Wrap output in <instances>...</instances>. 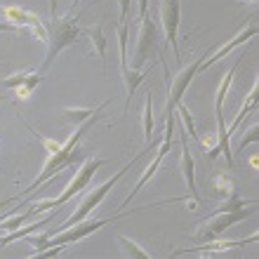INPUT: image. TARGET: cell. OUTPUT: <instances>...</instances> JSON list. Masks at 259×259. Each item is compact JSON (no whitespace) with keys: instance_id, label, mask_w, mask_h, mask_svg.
<instances>
[{"instance_id":"cell-16","label":"cell","mask_w":259,"mask_h":259,"mask_svg":"<svg viewBox=\"0 0 259 259\" xmlns=\"http://www.w3.org/2000/svg\"><path fill=\"white\" fill-rule=\"evenodd\" d=\"M80 35H88L90 42H92V50H95V55L99 57V62H102L104 71H106V35H104V28L102 24H95V26H85L80 28Z\"/></svg>"},{"instance_id":"cell-14","label":"cell","mask_w":259,"mask_h":259,"mask_svg":"<svg viewBox=\"0 0 259 259\" xmlns=\"http://www.w3.org/2000/svg\"><path fill=\"white\" fill-rule=\"evenodd\" d=\"M254 35H257V19L252 17V19H250V24H247V26L243 28V31H240V33L236 35V38H231V40L226 42V45H222V48H219L217 52H214V55L210 57V59H205L203 66H200V71H207L210 66H214V64H217L219 59H224V57L229 55V52H231L233 48H238V45H243V42L250 40V38H254Z\"/></svg>"},{"instance_id":"cell-19","label":"cell","mask_w":259,"mask_h":259,"mask_svg":"<svg viewBox=\"0 0 259 259\" xmlns=\"http://www.w3.org/2000/svg\"><path fill=\"white\" fill-rule=\"evenodd\" d=\"M57 214V210H52L50 214H45V217L38 222V224H31V226H26V229H14V231H10L5 236V238H0V247L3 245H7V243H12V240H19V238H26V236H31L33 231H38L40 226H45V224H50L52 222V217Z\"/></svg>"},{"instance_id":"cell-25","label":"cell","mask_w":259,"mask_h":259,"mask_svg":"<svg viewBox=\"0 0 259 259\" xmlns=\"http://www.w3.org/2000/svg\"><path fill=\"white\" fill-rule=\"evenodd\" d=\"M175 111H177L179 118H182V123H184V130L193 137V139H196L198 144H200V137H198L196 127H193V118H191V111H189V106H186L184 102H179V104H177V109H175Z\"/></svg>"},{"instance_id":"cell-22","label":"cell","mask_w":259,"mask_h":259,"mask_svg":"<svg viewBox=\"0 0 259 259\" xmlns=\"http://www.w3.org/2000/svg\"><path fill=\"white\" fill-rule=\"evenodd\" d=\"M142 125H144V142L151 144V137H153V99H151V92L146 95V102H144Z\"/></svg>"},{"instance_id":"cell-2","label":"cell","mask_w":259,"mask_h":259,"mask_svg":"<svg viewBox=\"0 0 259 259\" xmlns=\"http://www.w3.org/2000/svg\"><path fill=\"white\" fill-rule=\"evenodd\" d=\"M80 14L75 12V7H71L64 17H52V26L48 28V55H45V62H42L40 73H45L55 59L62 55L66 48L75 45L78 38H80Z\"/></svg>"},{"instance_id":"cell-6","label":"cell","mask_w":259,"mask_h":259,"mask_svg":"<svg viewBox=\"0 0 259 259\" xmlns=\"http://www.w3.org/2000/svg\"><path fill=\"white\" fill-rule=\"evenodd\" d=\"M252 212H254V207H243V210H233V212H212V214H207V219L200 222V224H205V226H200L196 231V240H205V243H207V240L219 238V236H224L233 224L247 219Z\"/></svg>"},{"instance_id":"cell-32","label":"cell","mask_w":259,"mask_h":259,"mask_svg":"<svg viewBox=\"0 0 259 259\" xmlns=\"http://www.w3.org/2000/svg\"><path fill=\"white\" fill-rule=\"evenodd\" d=\"M0 102H7V97H5V95H0Z\"/></svg>"},{"instance_id":"cell-21","label":"cell","mask_w":259,"mask_h":259,"mask_svg":"<svg viewBox=\"0 0 259 259\" xmlns=\"http://www.w3.org/2000/svg\"><path fill=\"white\" fill-rule=\"evenodd\" d=\"M247 205H257V203H254V200H243V198L238 196V191L233 189L229 196H224V203L219 205V207H214L212 212H233V210H243ZM212 212H207V214H212Z\"/></svg>"},{"instance_id":"cell-13","label":"cell","mask_w":259,"mask_h":259,"mask_svg":"<svg viewBox=\"0 0 259 259\" xmlns=\"http://www.w3.org/2000/svg\"><path fill=\"white\" fill-rule=\"evenodd\" d=\"M182 177H184V184H186V191H189V198H191L196 205L203 203V198L198 193L196 189V175H193V156H191V149H189V139H186V130H182Z\"/></svg>"},{"instance_id":"cell-18","label":"cell","mask_w":259,"mask_h":259,"mask_svg":"<svg viewBox=\"0 0 259 259\" xmlns=\"http://www.w3.org/2000/svg\"><path fill=\"white\" fill-rule=\"evenodd\" d=\"M257 90H259V82L254 80V82H252V90L247 92L245 102H243V106H240V111H238V116H236V120L231 123V127L226 130V137H229V139H231V135L236 132V130H238V125L243 123V120H245L250 113H254V111H257Z\"/></svg>"},{"instance_id":"cell-31","label":"cell","mask_w":259,"mask_h":259,"mask_svg":"<svg viewBox=\"0 0 259 259\" xmlns=\"http://www.w3.org/2000/svg\"><path fill=\"white\" fill-rule=\"evenodd\" d=\"M50 10H52V17H57V0H50Z\"/></svg>"},{"instance_id":"cell-4","label":"cell","mask_w":259,"mask_h":259,"mask_svg":"<svg viewBox=\"0 0 259 259\" xmlns=\"http://www.w3.org/2000/svg\"><path fill=\"white\" fill-rule=\"evenodd\" d=\"M149 151H151V146H149V149H146V151H142V153H139V156H137V158H132V160H130V163L125 165V167H123V170H120V172H118V175H113V177H111V179H106V182H104V184H99V186H97V189H92V191H90L88 196H85V198H82V200H80V205H78V207H75V210H73V214H71V217H68L66 222H62V226H59V229H66V226L75 224V222H82V219H88V214H90V212H92V210H97V207L102 205V200H104V198H106V193H109L111 189H113V186L118 184V179L123 177L125 172H127L130 167H132V165H135L137 160H139V158H142V156H146ZM59 229H57V231H59ZM52 233H55V231H52ZM52 233H50V236H52Z\"/></svg>"},{"instance_id":"cell-26","label":"cell","mask_w":259,"mask_h":259,"mask_svg":"<svg viewBox=\"0 0 259 259\" xmlns=\"http://www.w3.org/2000/svg\"><path fill=\"white\" fill-rule=\"evenodd\" d=\"M26 219H31V212H24V214H12V217H5L0 222V229L3 231H14V229H19Z\"/></svg>"},{"instance_id":"cell-28","label":"cell","mask_w":259,"mask_h":259,"mask_svg":"<svg viewBox=\"0 0 259 259\" xmlns=\"http://www.w3.org/2000/svg\"><path fill=\"white\" fill-rule=\"evenodd\" d=\"M250 142H259V127L257 125H252V127L247 130V135H243V139L238 142V151H243Z\"/></svg>"},{"instance_id":"cell-17","label":"cell","mask_w":259,"mask_h":259,"mask_svg":"<svg viewBox=\"0 0 259 259\" xmlns=\"http://www.w3.org/2000/svg\"><path fill=\"white\" fill-rule=\"evenodd\" d=\"M45 80V75L38 73V71H19V73L10 75V78H5V80L0 82L3 88H31L33 90L35 85H40V82Z\"/></svg>"},{"instance_id":"cell-35","label":"cell","mask_w":259,"mask_h":259,"mask_svg":"<svg viewBox=\"0 0 259 259\" xmlns=\"http://www.w3.org/2000/svg\"><path fill=\"white\" fill-rule=\"evenodd\" d=\"M250 3H257V0H250Z\"/></svg>"},{"instance_id":"cell-20","label":"cell","mask_w":259,"mask_h":259,"mask_svg":"<svg viewBox=\"0 0 259 259\" xmlns=\"http://www.w3.org/2000/svg\"><path fill=\"white\" fill-rule=\"evenodd\" d=\"M109 106V102L99 104L97 109H62V118L66 120V123H73V125H82L85 120H90V118L95 116L97 111H104Z\"/></svg>"},{"instance_id":"cell-24","label":"cell","mask_w":259,"mask_h":259,"mask_svg":"<svg viewBox=\"0 0 259 259\" xmlns=\"http://www.w3.org/2000/svg\"><path fill=\"white\" fill-rule=\"evenodd\" d=\"M118 33V45H120V66H130L127 64V38H130V21H120L116 28Z\"/></svg>"},{"instance_id":"cell-5","label":"cell","mask_w":259,"mask_h":259,"mask_svg":"<svg viewBox=\"0 0 259 259\" xmlns=\"http://www.w3.org/2000/svg\"><path fill=\"white\" fill-rule=\"evenodd\" d=\"M156 42H158V28L149 17V0H139V40H137L132 68H142L153 52L158 55Z\"/></svg>"},{"instance_id":"cell-11","label":"cell","mask_w":259,"mask_h":259,"mask_svg":"<svg viewBox=\"0 0 259 259\" xmlns=\"http://www.w3.org/2000/svg\"><path fill=\"white\" fill-rule=\"evenodd\" d=\"M158 14H160V26H163L165 40L175 52V59L182 62V52L177 45V31H179V0H160L158 5Z\"/></svg>"},{"instance_id":"cell-29","label":"cell","mask_w":259,"mask_h":259,"mask_svg":"<svg viewBox=\"0 0 259 259\" xmlns=\"http://www.w3.org/2000/svg\"><path fill=\"white\" fill-rule=\"evenodd\" d=\"M95 3H102V0H95ZM118 5H120V21H127L130 19V5H132V0H118Z\"/></svg>"},{"instance_id":"cell-7","label":"cell","mask_w":259,"mask_h":259,"mask_svg":"<svg viewBox=\"0 0 259 259\" xmlns=\"http://www.w3.org/2000/svg\"><path fill=\"white\" fill-rule=\"evenodd\" d=\"M125 214H130V212H123V214H116V217L111 219H92V222H88V219H82V222H75V226H66V229H59V231H55L52 236H50L48 245L45 247H66L68 243H75V240H82L85 236H90V233L99 231L102 226L111 224V222H116V219L125 217Z\"/></svg>"},{"instance_id":"cell-33","label":"cell","mask_w":259,"mask_h":259,"mask_svg":"<svg viewBox=\"0 0 259 259\" xmlns=\"http://www.w3.org/2000/svg\"><path fill=\"white\" fill-rule=\"evenodd\" d=\"M75 5H78V0H73V5H71V7H75Z\"/></svg>"},{"instance_id":"cell-12","label":"cell","mask_w":259,"mask_h":259,"mask_svg":"<svg viewBox=\"0 0 259 259\" xmlns=\"http://www.w3.org/2000/svg\"><path fill=\"white\" fill-rule=\"evenodd\" d=\"M257 233L247 236V238H238V240H207L205 245H196V247H182V250H175V254H189V252H198V254H226L233 247H243L247 243H257Z\"/></svg>"},{"instance_id":"cell-3","label":"cell","mask_w":259,"mask_h":259,"mask_svg":"<svg viewBox=\"0 0 259 259\" xmlns=\"http://www.w3.org/2000/svg\"><path fill=\"white\" fill-rule=\"evenodd\" d=\"M240 66V57H236V62H233V66L229 68L224 73V78H222V82H219L217 92H214V118H217V144L210 149V153H207V158H217L219 153H224L226 156V165L229 167H233V156H231V144H229V137H226V125H224V113H222V106H224V97L229 95V88H231L233 82V75H236V71H238Z\"/></svg>"},{"instance_id":"cell-9","label":"cell","mask_w":259,"mask_h":259,"mask_svg":"<svg viewBox=\"0 0 259 259\" xmlns=\"http://www.w3.org/2000/svg\"><path fill=\"white\" fill-rule=\"evenodd\" d=\"M0 19L10 21L14 26L19 28L21 33H33L35 38H40L42 42H48V26L42 24V19L38 14L28 12L24 7H17V5H0Z\"/></svg>"},{"instance_id":"cell-30","label":"cell","mask_w":259,"mask_h":259,"mask_svg":"<svg viewBox=\"0 0 259 259\" xmlns=\"http://www.w3.org/2000/svg\"><path fill=\"white\" fill-rule=\"evenodd\" d=\"M0 33H21V31L10 21H0Z\"/></svg>"},{"instance_id":"cell-10","label":"cell","mask_w":259,"mask_h":259,"mask_svg":"<svg viewBox=\"0 0 259 259\" xmlns=\"http://www.w3.org/2000/svg\"><path fill=\"white\" fill-rule=\"evenodd\" d=\"M102 165H104V158H90V160H85V163L75 170V175L71 177L66 189L59 193V198H52V210H62V205H66L75 193H80L82 189L90 184V179L95 177L97 170H99Z\"/></svg>"},{"instance_id":"cell-27","label":"cell","mask_w":259,"mask_h":259,"mask_svg":"<svg viewBox=\"0 0 259 259\" xmlns=\"http://www.w3.org/2000/svg\"><path fill=\"white\" fill-rule=\"evenodd\" d=\"M212 182H214V186H217V193H222V196H229V193L233 191V182L226 177V175H214Z\"/></svg>"},{"instance_id":"cell-15","label":"cell","mask_w":259,"mask_h":259,"mask_svg":"<svg viewBox=\"0 0 259 259\" xmlns=\"http://www.w3.org/2000/svg\"><path fill=\"white\" fill-rule=\"evenodd\" d=\"M149 75V71H142V68H130V66H120V78H123L125 85V111H127L132 97H135L137 88L142 85V80Z\"/></svg>"},{"instance_id":"cell-8","label":"cell","mask_w":259,"mask_h":259,"mask_svg":"<svg viewBox=\"0 0 259 259\" xmlns=\"http://www.w3.org/2000/svg\"><path fill=\"white\" fill-rule=\"evenodd\" d=\"M207 59V55L203 57H196L191 62V66L182 68L175 78H172V82L167 80V102H165V116H175V109H177V104L182 102V97H184V92L189 90V85H191V80L196 78L198 73H200V66H203V62ZM170 78V75H167Z\"/></svg>"},{"instance_id":"cell-34","label":"cell","mask_w":259,"mask_h":259,"mask_svg":"<svg viewBox=\"0 0 259 259\" xmlns=\"http://www.w3.org/2000/svg\"><path fill=\"white\" fill-rule=\"evenodd\" d=\"M3 219H5V217H3V214H0V222H3Z\"/></svg>"},{"instance_id":"cell-23","label":"cell","mask_w":259,"mask_h":259,"mask_svg":"<svg viewBox=\"0 0 259 259\" xmlns=\"http://www.w3.org/2000/svg\"><path fill=\"white\" fill-rule=\"evenodd\" d=\"M118 245H120V252H123L125 257H139V259H149L151 257L146 250H142V247L137 245L135 240H130L127 236H118Z\"/></svg>"},{"instance_id":"cell-1","label":"cell","mask_w":259,"mask_h":259,"mask_svg":"<svg viewBox=\"0 0 259 259\" xmlns=\"http://www.w3.org/2000/svg\"><path fill=\"white\" fill-rule=\"evenodd\" d=\"M102 116V111H97L95 116L90 118V120H85V123L80 125V127L75 130L73 135L68 137L66 142L62 144V149L57 151V153H52V156H48V160H45V167H42V172L38 175V177L31 182V184L24 189V191L19 193V196H14L17 200H21V198H26L28 193H33V191H38V186H42V184H48L52 177H57L62 170H66L68 165H75L78 160L82 158V149H78V144H80V139L85 137V132H88L92 125H95V120Z\"/></svg>"}]
</instances>
